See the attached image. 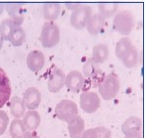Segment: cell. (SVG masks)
<instances>
[{
	"label": "cell",
	"instance_id": "22",
	"mask_svg": "<svg viewBox=\"0 0 146 138\" xmlns=\"http://www.w3.org/2000/svg\"><path fill=\"white\" fill-rule=\"evenodd\" d=\"M133 46L131 39L127 36L122 37L120 40L118 41V43L116 44V56L122 61L123 57L127 54L131 47Z\"/></svg>",
	"mask_w": 146,
	"mask_h": 138
},
{
	"label": "cell",
	"instance_id": "6",
	"mask_svg": "<svg viewBox=\"0 0 146 138\" xmlns=\"http://www.w3.org/2000/svg\"><path fill=\"white\" fill-rule=\"evenodd\" d=\"M80 104L82 109L85 113L93 114V113H95L100 108L101 100L99 95L96 92L85 90L80 95Z\"/></svg>",
	"mask_w": 146,
	"mask_h": 138
},
{
	"label": "cell",
	"instance_id": "3",
	"mask_svg": "<svg viewBox=\"0 0 146 138\" xmlns=\"http://www.w3.org/2000/svg\"><path fill=\"white\" fill-rule=\"evenodd\" d=\"M134 26V18L131 11L122 10L116 13L113 20V28L123 35L131 34Z\"/></svg>",
	"mask_w": 146,
	"mask_h": 138
},
{
	"label": "cell",
	"instance_id": "23",
	"mask_svg": "<svg viewBox=\"0 0 146 138\" xmlns=\"http://www.w3.org/2000/svg\"><path fill=\"white\" fill-rule=\"evenodd\" d=\"M138 61H139V54H138V50L135 46H132L131 50L127 52V54L123 57V59L122 60L123 64L125 65V68L127 69H132L135 68L138 65Z\"/></svg>",
	"mask_w": 146,
	"mask_h": 138
},
{
	"label": "cell",
	"instance_id": "21",
	"mask_svg": "<svg viewBox=\"0 0 146 138\" xmlns=\"http://www.w3.org/2000/svg\"><path fill=\"white\" fill-rule=\"evenodd\" d=\"M10 112L15 119H21L26 114V107L21 98L14 96L10 101Z\"/></svg>",
	"mask_w": 146,
	"mask_h": 138
},
{
	"label": "cell",
	"instance_id": "25",
	"mask_svg": "<svg viewBox=\"0 0 146 138\" xmlns=\"http://www.w3.org/2000/svg\"><path fill=\"white\" fill-rule=\"evenodd\" d=\"M27 131L23 121L19 119H15L11 121L9 133L12 138H23L25 132Z\"/></svg>",
	"mask_w": 146,
	"mask_h": 138
},
{
	"label": "cell",
	"instance_id": "31",
	"mask_svg": "<svg viewBox=\"0 0 146 138\" xmlns=\"http://www.w3.org/2000/svg\"><path fill=\"white\" fill-rule=\"evenodd\" d=\"M4 8H5V6H4L3 4L0 3V15L2 14V12H3V10H4Z\"/></svg>",
	"mask_w": 146,
	"mask_h": 138
},
{
	"label": "cell",
	"instance_id": "20",
	"mask_svg": "<svg viewBox=\"0 0 146 138\" xmlns=\"http://www.w3.org/2000/svg\"><path fill=\"white\" fill-rule=\"evenodd\" d=\"M112 132L109 128L104 126H97L84 131L82 138H111Z\"/></svg>",
	"mask_w": 146,
	"mask_h": 138
},
{
	"label": "cell",
	"instance_id": "27",
	"mask_svg": "<svg viewBox=\"0 0 146 138\" xmlns=\"http://www.w3.org/2000/svg\"><path fill=\"white\" fill-rule=\"evenodd\" d=\"M14 26V22L11 19H5L1 22V24H0V35H1L3 41L8 40L9 33H10L11 30Z\"/></svg>",
	"mask_w": 146,
	"mask_h": 138
},
{
	"label": "cell",
	"instance_id": "17",
	"mask_svg": "<svg viewBox=\"0 0 146 138\" xmlns=\"http://www.w3.org/2000/svg\"><path fill=\"white\" fill-rule=\"evenodd\" d=\"M68 130L71 138H82V133L85 130L84 119L78 116L77 119L68 123Z\"/></svg>",
	"mask_w": 146,
	"mask_h": 138
},
{
	"label": "cell",
	"instance_id": "11",
	"mask_svg": "<svg viewBox=\"0 0 146 138\" xmlns=\"http://www.w3.org/2000/svg\"><path fill=\"white\" fill-rule=\"evenodd\" d=\"M11 83L7 73L0 68V108H2L11 98Z\"/></svg>",
	"mask_w": 146,
	"mask_h": 138
},
{
	"label": "cell",
	"instance_id": "19",
	"mask_svg": "<svg viewBox=\"0 0 146 138\" xmlns=\"http://www.w3.org/2000/svg\"><path fill=\"white\" fill-rule=\"evenodd\" d=\"M61 13V6L58 3H46L42 7V14L43 17L48 22H54Z\"/></svg>",
	"mask_w": 146,
	"mask_h": 138
},
{
	"label": "cell",
	"instance_id": "24",
	"mask_svg": "<svg viewBox=\"0 0 146 138\" xmlns=\"http://www.w3.org/2000/svg\"><path fill=\"white\" fill-rule=\"evenodd\" d=\"M142 127V121L137 117H129L127 119L122 125V131L123 133L131 132V131H140Z\"/></svg>",
	"mask_w": 146,
	"mask_h": 138
},
{
	"label": "cell",
	"instance_id": "18",
	"mask_svg": "<svg viewBox=\"0 0 146 138\" xmlns=\"http://www.w3.org/2000/svg\"><path fill=\"white\" fill-rule=\"evenodd\" d=\"M25 40H26V32H25L24 28L21 26L15 24L9 33L8 41H10L12 45L18 47V46L23 45Z\"/></svg>",
	"mask_w": 146,
	"mask_h": 138
},
{
	"label": "cell",
	"instance_id": "15",
	"mask_svg": "<svg viewBox=\"0 0 146 138\" xmlns=\"http://www.w3.org/2000/svg\"><path fill=\"white\" fill-rule=\"evenodd\" d=\"M10 19L14 22L16 26H21L24 22V8L21 4H7L5 6Z\"/></svg>",
	"mask_w": 146,
	"mask_h": 138
},
{
	"label": "cell",
	"instance_id": "28",
	"mask_svg": "<svg viewBox=\"0 0 146 138\" xmlns=\"http://www.w3.org/2000/svg\"><path fill=\"white\" fill-rule=\"evenodd\" d=\"M9 124V117L3 110H0V136L5 133Z\"/></svg>",
	"mask_w": 146,
	"mask_h": 138
},
{
	"label": "cell",
	"instance_id": "32",
	"mask_svg": "<svg viewBox=\"0 0 146 138\" xmlns=\"http://www.w3.org/2000/svg\"><path fill=\"white\" fill-rule=\"evenodd\" d=\"M2 46H3V39H2L1 35H0V50H1Z\"/></svg>",
	"mask_w": 146,
	"mask_h": 138
},
{
	"label": "cell",
	"instance_id": "9",
	"mask_svg": "<svg viewBox=\"0 0 146 138\" xmlns=\"http://www.w3.org/2000/svg\"><path fill=\"white\" fill-rule=\"evenodd\" d=\"M41 93L36 87H29L25 91L23 102L26 108L29 110H36L41 102Z\"/></svg>",
	"mask_w": 146,
	"mask_h": 138
},
{
	"label": "cell",
	"instance_id": "30",
	"mask_svg": "<svg viewBox=\"0 0 146 138\" xmlns=\"http://www.w3.org/2000/svg\"><path fill=\"white\" fill-rule=\"evenodd\" d=\"M23 138H40V137H39V135L35 132V131L27 130L26 132H25Z\"/></svg>",
	"mask_w": 146,
	"mask_h": 138
},
{
	"label": "cell",
	"instance_id": "26",
	"mask_svg": "<svg viewBox=\"0 0 146 138\" xmlns=\"http://www.w3.org/2000/svg\"><path fill=\"white\" fill-rule=\"evenodd\" d=\"M119 5L116 3H102L98 6L99 14L103 18H111L118 12Z\"/></svg>",
	"mask_w": 146,
	"mask_h": 138
},
{
	"label": "cell",
	"instance_id": "13",
	"mask_svg": "<svg viewBox=\"0 0 146 138\" xmlns=\"http://www.w3.org/2000/svg\"><path fill=\"white\" fill-rule=\"evenodd\" d=\"M105 26H106V19L101 16L99 13H96V14H92L89 18L85 28L91 35H97L102 32Z\"/></svg>",
	"mask_w": 146,
	"mask_h": 138
},
{
	"label": "cell",
	"instance_id": "7",
	"mask_svg": "<svg viewBox=\"0 0 146 138\" xmlns=\"http://www.w3.org/2000/svg\"><path fill=\"white\" fill-rule=\"evenodd\" d=\"M65 79H66V75L64 73V72L60 68L54 66L52 70L50 71L48 82H47L48 90L52 93L59 92L64 87Z\"/></svg>",
	"mask_w": 146,
	"mask_h": 138
},
{
	"label": "cell",
	"instance_id": "12",
	"mask_svg": "<svg viewBox=\"0 0 146 138\" xmlns=\"http://www.w3.org/2000/svg\"><path fill=\"white\" fill-rule=\"evenodd\" d=\"M45 64L44 54L39 50H33L28 54L27 57V66L31 71L36 73L43 68Z\"/></svg>",
	"mask_w": 146,
	"mask_h": 138
},
{
	"label": "cell",
	"instance_id": "16",
	"mask_svg": "<svg viewBox=\"0 0 146 138\" xmlns=\"http://www.w3.org/2000/svg\"><path fill=\"white\" fill-rule=\"evenodd\" d=\"M109 57V49L104 43H99L95 45L92 49V61L96 65H100L107 61Z\"/></svg>",
	"mask_w": 146,
	"mask_h": 138
},
{
	"label": "cell",
	"instance_id": "5",
	"mask_svg": "<svg viewBox=\"0 0 146 138\" xmlns=\"http://www.w3.org/2000/svg\"><path fill=\"white\" fill-rule=\"evenodd\" d=\"M91 15H92V9L88 5H77L71 15L72 26L76 30L84 28Z\"/></svg>",
	"mask_w": 146,
	"mask_h": 138
},
{
	"label": "cell",
	"instance_id": "14",
	"mask_svg": "<svg viewBox=\"0 0 146 138\" xmlns=\"http://www.w3.org/2000/svg\"><path fill=\"white\" fill-rule=\"evenodd\" d=\"M23 123L26 129L30 131H35L39 126L41 118L39 113L36 110H29L23 117Z\"/></svg>",
	"mask_w": 146,
	"mask_h": 138
},
{
	"label": "cell",
	"instance_id": "1",
	"mask_svg": "<svg viewBox=\"0 0 146 138\" xmlns=\"http://www.w3.org/2000/svg\"><path fill=\"white\" fill-rule=\"evenodd\" d=\"M120 87L121 82L119 77L115 73H109L101 81L98 85V91L101 98H103L105 101H110L117 96L120 91Z\"/></svg>",
	"mask_w": 146,
	"mask_h": 138
},
{
	"label": "cell",
	"instance_id": "2",
	"mask_svg": "<svg viewBox=\"0 0 146 138\" xmlns=\"http://www.w3.org/2000/svg\"><path fill=\"white\" fill-rule=\"evenodd\" d=\"M60 41V28L55 22H45L40 33V43L45 48H52Z\"/></svg>",
	"mask_w": 146,
	"mask_h": 138
},
{
	"label": "cell",
	"instance_id": "8",
	"mask_svg": "<svg viewBox=\"0 0 146 138\" xmlns=\"http://www.w3.org/2000/svg\"><path fill=\"white\" fill-rule=\"evenodd\" d=\"M65 84L71 92H80L85 84V79L80 71L70 72L65 79Z\"/></svg>",
	"mask_w": 146,
	"mask_h": 138
},
{
	"label": "cell",
	"instance_id": "4",
	"mask_svg": "<svg viewBox=\"0 0 146 138\" xmlns=\"http://www.w3.org/2000/svg\"><path fill=\"white\" fill-rule=\"evenodd\" d=\"M55 114L56 117L62 121L70 123L78 116V106L72 100H62L56 106Z\"/></svg>",
	"mask_w": 146,
	"mask_h": 138
},
{
	"label": "cell",
	"instance_id": "29",
	"mask_svg": "<svg viewBox=\"0 0 146 138\" xmlns=\"http://www.w3.org/2000/svg\"><path fill=\"white\" fill-rule=\"evenodd\" d=\"M125 138H142L141 131H131L125 134Z\"/></svg>",
	"mask_w": 146,
	"mask_h": 138
},
{
	"label": "cell",
	"instance_id": "10",
	"mask_svg": "<svg viewBox=\"0 0 146 138\" xmlns=\"http://www.w3.org/2000/svg\"><path fill=\"white\" fill-rule=\"evenodd\" d=\"M82 75L84 77V79H87L89 81H98L99 83L103 79V77H104L102 71L92 61V59H88L84 63V68H82Z\"/></svg>",
	"mask_w": 146,
	"mask_h": 138
}]
</instances>
